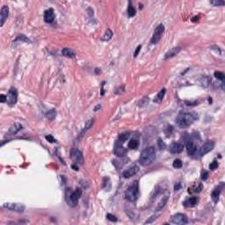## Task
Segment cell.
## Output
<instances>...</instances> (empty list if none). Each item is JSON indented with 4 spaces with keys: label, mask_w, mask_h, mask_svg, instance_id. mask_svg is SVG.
<instances>
[{
    "label": "cell",
    "mask_w": 225,
    "mask_h": 225,
    "mask_svg": "<svg viewBox=\"0 0 225 225\" xmlns=\"http://www.w3.org/2000/svg\"><path fill=\"white\" fill-rule=\"evenodd\" d=\"M210 4L215 6H219V5H224L225 2L224 1H219V0H215V1H210Z\"/></svg>",
    "instance_id": "obj_33"
},
{
    "label": "cell",
    "mask_w": 225,
    "mask_h": 225,
    "mask_svg": "<svg viewBox=\"0 0 225 225\" xmlns=\"http://www.w3.org/2000/svg\"><path fill=\"white\" fill-rule=\"evenodd\" d=\"M217 167H218V163H217L216 160H214V161L210 164V165H209V169L212 170V171L217 169Z\"/></svg>",
    "instance_id": "obj_34"
},
{
    "label": "cell",
    "mask_w": 225,
    "mask_h": 225,
    "mask_svg": "<svg viewBox=\"0 0 225 225\" xmlns=\"http://www.w3.org/2000/svg\"><path fill=\"white\" fill-rule=\"evenodd\" d=\"M180 188H181V184L180 183H176V185L174 186V190L178 191Z\"/></svg>",
    "instance_id": "obj_42"
},
{
    "label": "cell",
    "mask_w": 225,
    "mask_h": 225,
    "mask_svg": "<svg viewBox=\"0 0 225 225\" xmlns=\"http://www.w3.org/2000/svg\"><path fill=\"white\" fill-rule=\"evenodd\" d=\"M9 15V8L8 6H3L1 9V12H0V27H3L5 20L7 19Z\"/></svg>",
    "instance_id": "obj_13"
},
{
    "label": "cell",
    "mask_w": 225,
    "mask_h": 225,
    "mask_svg": "<svg viewBox=\"0 0 225 225\" xmlns=\"http://www.w3.org/2000/svg\"><path fill=\"white\" fill-rule=\"evenodd\" d=\"M201 187H201V185H200V186H199V187H191V188H189L188 192H189V193H199V192L201 190Z\"/></svg>",
    "instance_id": "obj_32"
},
{
    "label": "cell",
    "mask_w": 225,
    "mask_h": 225,
    "mask_svg": "<svg viewBox=\"0 0 225 225\" xmlns=\"http://www.w3.org/2000/svg\"><path fill=\"white\" fill-rule=\"evenodd\" d=\"M155 159L156 150L153 147H149L143 150V152L141 153V156L139 157V163L143 166H148L150 164H152Z\"/></svg>",
    "instance_id": "obj_2"
},
{
    "label": "cell",
    "mask_w": 225,
    "mask_h": 225,
    "mask_svg": "<svg viewBox=\"0 0 225 225\" xmlns=\"http://www.w3.org/2000/svg\"><path fill=\"white\" fill-rule=\"evenodd\" d=\"M184 150V145L180 143H173L170 146V151L172 154H178L181 153Z\"/></svg>",
    "instance_id": "obj_14"
},
{
    "label": "cell",
    "mask_w": 225,
    "mask_h": 225,
    "mask_svg": "<svg viewBox=\"0 0 225 225\" xmlns=\"http://www.w3.org/2000/svg\"><path fill=\"white\" fill-rule=\"evenodd\" d=\"M138 145H139V142L136 139H133V140H130L128 144V147L131 150H136L138 148Z\"/></svg>",
    "instance_id": "obj_24"
},
{
    "label": "cell",
    "mask_w": 225,
    "mask_h": 225,
    "mask_svg": "<svg viewBox=\"0 0 225 225\" xmlns=\"http://www.w3.org/2000/svg\"><path fill=\"white\" fill-rule=\"evenodd\" d=\"M71 167H72V168H73V169H74L75 171H78V166H76L75 165H72Z\"/></svg>",
    "instance_id": "obj_43"
},
{
    "label": "cell",
    "mask_w": 225,
    "mask_h": 225,
    "mask_svg": "<svg viewBox=\"0 0 225 225\" xmlns=\"http://www.w3.org/2000/svg\"><path fill=\"white\" fill-rule=\"evenodd\" d=\"M3 207L9 210L15 211L18 213H22L26 209V207L23 204H20V203H10V202H8V203H5L3 205Z\"/></svg>",
    "instance_id": "obj_7"
},
{
    "label": "cell",
    "mask_w": 225,
    "mask_h": 225,
    "mask_svg": "<svg viewBox=\"0 0 225 225\" xmlns=\"http://www.w3.org/2000/svg\"><path fill=\"white\" fill-rule=\"evenodd\" d=\"M65 195H66V200L68 202V204L71 207H75L78 203V200L82 195V191L79 188L76 189L74 192H72L71 189H67Z\"/></svg>",
    "instance_id": "obj_3"
},
{
    "label": "cell",
    "mask_w": 225,
    "mask_h": 225,
    "mask_svg": "<svg viewBox=\"0 0 225 225\" xmlns=\"http://www.w3.org/2000/svg\"><path fill=\"white\" fill-rule=\"evenodd\" d=\"M56 116V112L55 109H51V110L48 111L47 114H46V117H47L49 120H50V121L55 120Z\"/></svg>",
    "instance_id": "obj_25"
},
{
    "label": "cell",
    "mask_w": 225,
    "mask_h": 225,
    "mask_svg": "<svg viewBox=\"0 0 225 225\" xmlns=\"http://www.w3.org/2000/svg\"><path fill=\"white\" fill-rule=\"evenodd\" d=\"M181 50V47H174L171 49L165 55V59H170L174 57L176 55H178Z\"/></svg>",
    "instance_id": "obj_16"
},
{
    "label": "cell",
    "mask_w": 225,
    "mask_h": 225,
    "mask_svg": "<svg viewBox=\"0 0 225 225\" xmlns=\"http://www.w3.org/2000/svg\"><path fill=\"white\" fill-rule=\"evenodd\" d=\"M157 144H158V147H159V149H161V150H164V149H165V147H166L165 143L161 139L157 140Z\"/></svg>",
    "instance_id": "obj_35"
},
{
    "label": "cell",
    "mask_w": 225,
    "mask_h": 225,
    "mask_svg": "<svg viewBox=\"0 0 225 225\" xmlns=\"http://www.w3.org/2000/svg\"><path fill=\"white\" fill-rule=\"evenodd\" d=\"M168 198H169V195L167 194V195H165V196H164V198L160 200V202L158 204H157V207L156 208V211H161L163 209H164V207L165 206V204L167 203V200H168Z\"/></svg>",
    "instance_id": "obj_22"
},
{
    "label": "cell",
    "mask_w": 225,
    "mask_h": 225,
    "mask_svg": "<svg viewBox=\"0 0 225 225\" xmlns=\"http://www.w3.org/2000/svg\"><path fill=\"white\" fill-rule=\"evenodd\" d=\"M208 178H209V172L207 171H204L203 172L201 173V179L205 181V180H207V179H208Z\"/></svg>",
    "instance_id": "obj_37"
},
{
    "label": "cell",
    "mask_w": 225,
    "mask_h": 225,
    "mask_svg": "<svg viewBox=\"0 0 225 225\" xmlns=\"http://www.w3.org/2000/svg\"><path fill=\"white\" fill-rule=\"evenodd\" d=\"M93 122H94V120L93 119H91V120H89L87 122H86V124H85V128H84V130H83V132H82V134H84V132H85L86 130H88L90 128H91L92 126H93Z\"/></svg>",
    "instance_id": "obj_29"
},
{
    "label": "cell",
    "mask_w": 225,
    "mask_h": 225,
    "mask_svg": "<svg viewBox=\"0 0 225 225\" xmlns=\"http://www.w3.org/2000/svg\"><path fill=\"white\" fill-rule=\"evenodd\" d=\"M164 32H165V27H164L163 24H160V25L157 26L156 27V29L154 31V34H153V36L151 38V40H150L151 44H156L157 42H158L160 40L161 37H162V34H164Z\"/></svg>",
    "instance_id": "obj_5"
},
{
    "label": "cell",
    "mask_w": 225,
    "mask_h": 225,
    "mask_svg": "<svg viewBox=\"0 0 225 225\" xmlns=\"http://www.w3.org/2000/svg\"><path fill=\"white\" fill-rule=\"evenodd\" d=\"M215 147V143L212 142V141H209L207 143H205L203 145H202L200 148V150H199V155L200 156H202L206 155L207 153H209V151H211Z\"/></svg>",
    "instance_id": "obj_10"
},
{
    "label": "cell",
    "mask_w": 225,
    "mask_h": 225,
    "mask_svg": "<svg viewBox=\"0 0 225 225\" xmlns=\"http://www.w3.org/2000/svg\"><path fill=\"white\" fill-rule=\"evenodd\" d=\"M198 118L199 116L195 112H181L176 118V123L179 128H184L192 125Z\"/></svg>",
    "instance_id": "obj_1"
},
{
    "label": "cell",
    "mask_w": 225,
    "mask_h": 225,
    "mask_svg": "<svg viewBox=\"0 0 225 225\" xmlns=\"http://www.w3.org/2000/svg\"><path fill=\"white\" fill-rule=\"evenodd\" d=\"M136 12H137L136 9H134V7L132 5L131 2H129L128 8V16L129 17H134V15H136Z\"/></svg>",
    "instance_id": "obj_26"
},
{
    "label": "cell",
    "mask_w": 225,
    "mask_h": 225,
    "mask_svg": "<svg viewBox=\"0 0 225 225\" xmlns=\"http://www.w3.org/2000/svg\"><path fill=\"white\" fill-rule=\"evenodd\" d=\"M141 49H142V46H141V45H139V46H138V47L137 48V49H136V52L134 53V57H137V55L139 54Z\"/></svg>",
    "instance_id": "obj_41"
},
{
    "label": "cell",
    "mask_w": 225,
    "mask_h": 225,
    "mask_svg": "<svg viewBox=\"0 0 225 225\" xmlns=\"http://www.w3.org/2000/svg\"><path fill=\"white\" fill-rule=\"evenodd\" d=\"M45 138H46V140H47L49 143H55V142H56L55 138H54L52 136H46V137H45Z\"/></svg>",
    "instance_id": "obj_38"
},
{
    "label": "cell",
    "mask_w": 225,
    "mask_h": 225,
    "mask_svg": "<svg viewBox=\"0 0 225 225\" xmlns=\"http://www.w3.org/2000/svg\"><path fill=\"white\" fill-rule=\"evenodd\" d=\"M171 222L175 224H186L188 222V219L186 215L178 213L171 216Z\"/></svg>",
    "instance_id": "obj_9"
},
{
    "label": "cell",
    "mask_w": 225,
    "mask_h": 225,
    "mask_svg": "<svg viewBox=\"0 0 225 225\" xmlns=\"http://www.w3.org/2000/svg\"><path fill=\"white\" fill-rule=\"evenodd\" d=\"M165 92H166V90L165 88L162 89L161 91L156 94V96L154 98V102L155 103H161L163 99H164V97H165Z\"/></svg>",
    "instance_id": "obj_21"
},
{
    "label": "cell",
    "mask_w": 225,
    "mask_h": 225,
    "mask_svg": "<svg viewBox=\"0 0 225 225\" xmlns=\"http://www.w3.org/2000/svg\"><path fill=\"white\" fill-rule=\"evenodd\" d=\"M56 18V15H55V12L53 9H48L44 12V21L46 22V23H52V22L54 21Z\"/></svg>",
    "instance_id": "obj_12"
},
{
    "label": "cell",
    "mask_w": 225,
    "mask_h": 225,
    "mask_svg": "<svg viewBox=\"0 0 225 225\" xmlns=\"http://www.w3.org/2000/svg\"><path fill=\"white\" fill-rule=\"evenodd\" d=\"M126 199L129 201H136L138 199L139 196V187H138V182L134 181L131 186H129V187L128 188V190L126 191L125 193Z\"/></svg>",
    "instance_id": "obj_4"
},
{
    "label": "cell",
    "mask_w": 225,
    "mask_h": 225,
    "mask_svg": "<svg viewBox=\"0 0 225 225\" xmlns=\"http://www.w3.org/2000/svg\"><path fill=\"white\" fill-rule=\"evenodd\" d=\"M172 165H173L174 168H176V169H179V168H181V167H182L183 164H182V161H181L180 159L177 158V159H175V160L173 161Z\"/></svg>",
    "instance_id": "obj_28"
},
{
    "label": "cell",
    "mask_w": 225,
    "mask_h": 225,
    "mask_svg": "<svg viewBox=\"0 0 225 225\" xmlns=\"http://www.w3.org/2000/svg\"><path fill=\"white\" fill-rule=\"evenodd\" d=\"M112 37H113V32H112L110 29H107V30L106 31L104 36H103V40H106H106H109L112 39Z\"/></svg>",
    "instance_id": "obj_27"
},
{
    "label": "cell",
    "mask_w": 225,
    "mask_h": 225,
    "mask_svg": "<svg viewBox=\"0 0 225 225\" xmlns=\"http://www.w3.org/2000/svg\"><path fill=\"white\" fill-rule=\"evenodd\" d=\"M22 125L20 123H14L9 129L8 131V134H17L20 129H22Z\"/></svg>",
    "instance_id": "obj_20"
},
{
    "label": "cell",
    "mask_w": 225,
    "mask_h": 225,
    "mask_svg": "<svg viewBox=\"0 0 225 225\" xmlns=\"http://www.w3.org/2000/svg\"><path fill=\"white\" fill-rule=\"evenodd\" d=\"M106 218H107L109 221H111V222H117V220H118L116 216L113 215H111V214H107Z\"/></svg>",
    "instance_id": "obj_36"
},
{
    "label": "cell",
    "mask_w": 225,
    "mask_h": 225,
    "mask_svg": "<svg viewBox=\"0 0 225 225\" xmlns=\"http://www.w3.org/2000/svg\"><path fill=\"white\" fill-rule=\"evenodd\" d=\"M156 217H157V215H152V216L150 217V219H149V220H147V221L145 222V224H147V223H151L153 221H155V220L156 219Z\"/></svg>",
    "instance_id": "obj_40"
},
{
    "label": "cell",
    "mask_w": 225,
    "mask_h": 225,
    "mask_svg": "<svg viewBox=\"0 0 225 225\" xmlns=\"http://www.w3.org/2000/svg\"><path fill=\"white\" fill-rule=\"evenodd\" d=\"M187 153H188L189 156H193L196 153L197 147H196V145L193 142L189 141L187 143Z\"/></svg>",
    "instance_id": "obj_19"
},
{
    "label": "cell",
    "mask_w": 225,
    "mask_h": 225,
    "mask_svg": "<svg viewBox=\"0 0 225 225\" xmlns=\"http://www.w3.org/2000/svg\"><path fill=\"white\" fill-rule=\"evenodd\" d=\"M71 158L76 165H82L84 164V156L83 153L78 150H72L71 151Z\"/></svg>",
    "instance_id": "obj_6"
},
{
    "label": "cell",
    "mask_w": 225,
    "mask_h": 225,
    "mask_svg": "<svg viewBox=\"0 0 225 225\" xmlns=\"http://www.w3.org/2000/svg\"><path fill=\"white\" fill-rule=\"evenodd\" d=\"M7 100V96L5 94H1L0 95V102L1 103H5Z\"/></svg>",
    "instance_id": "obj_39"
},
{
    "label": "cell",
    "mask_w": 225,
    "mask_h": 225,
    "mask_svg": "<svg viewBox=\"0 0 225 225\" xmlns=\"http://www.w3.org/2000/svg\"><path fill=\"white\" fill-rule=\"evenodd\" d=\"M62 54L66 56V57H70V58H73L75 57V53L72 49H68V48H65L62 50Z\"/></svg>",
    "instance_id": "obj_23"
},
{
    "label": "cell",
    "mask_w": 225,
    "mask_h": 225,
    "mask_svg": "<svg viewBox=\"0 0 225 225\" xmlns=\"http://www.w3.org/2000/svg\"><path fill=\"white\" fill-rule=\"evenodd\" d=\"M198 201H199V200L197 197H191L183 202V205L187 208H192V207H194L198 203Z\"/></svg>",
    "instance_id": "obj_18"
},
{
    "label": "cell",
    "mask_w": 225,
    "mask_h": 225,
    "mask_svg": "<svg viewBox=\"0 0 225 225\" xmlns=\"http://www.w3.org/2000/svg\"><path fill=\"white\" fill-rule=\"evenodd\" d=\"M215 77L217 79H219V80H221V81H222V82H223L224 78H225L224 74H223L222 72H220V71H215Z\"/></svg>",
    "instance_id": "obj_31"
},
{
    "label": "cell",
    "mask_w": 225,
    "mask_h": 225,
    "mask_svg": "<svg viewBox=\"0 0 225 225\" xmlns=\"http://www.w3.org/2000/svg\"><path fill=\"white\" fill-rule=\"evenodd\" d=\"M129 136H130L129 133H123V134H121L120 136H119V140L124 142V141H126V140L129 137Z\"/></svg>",
    "instance_id": "obj_30"
},
{
    "label": "cell",
    "mask_w": 225,
    "mask_h": 225,
    "mask_svg": "<svg viewBox=\"0 0 225 225\" xmlns=\"http://www.w3.org/2000/svg\"><path fill=\"white\" fill-rule=\"evenodd\" d=\"M138 171H139V166H137V165H134L130 166L129 168H128L126 171H124L122 175L124 178H130L134 175H136Z\"/></svg>",
    "instance_id": "obj_11"
},
{
    "label": "cell",
    "mask_w": 225,
    "mask_h": 225,
    "mask_svg": "<svg viewBox=\"0 0 225 225\" xmlns=\"http://www.w3.org/2000/svg\"><path fill=\"white\" fill-rule=\"evenodd\" d=\"M123 142L122 141H121V143H120V141L115 144V154L116 155V156H124L126 153H127V150L122 147V145H121V143H122Z\"/></svg>",
    "instance_id": "obj_15"
},
{
    "label": "cell",
    "mask_w": 225,
    "mask_h": 225,
    "mask_svg": "<svg viewBox=\"0 0 225 225\" xmlns=\"http://www.w3.org/2000/svg\"><path fill=\"white\" fill-rule=\"evenodd\" d=\"M222 187H223V185L222 184L221 186L215 187V188L213 190L212 193H211V198H212V200H214L215 203H216V202L218 201V200H219V196H220V193H221V192H222Z\"/></svg>",
    "instance_id": "obj_17"
},
{
    "label": "cell",
    "mask_w": 225,
    "mask_h": 225,
    "mask_svg": "<svg viewBox=\"0 0 225 225\" xmlns=\"http://www.w3.org/2000/svg\"><path fill=\"white\" fill-rule=\"evenodd\" d=\"M18 99V92L15 88H11L8 92V95H7V104L9 106H13L14 104H16Z\"/></svg>",
    "instance_id": "obj_8"
}]
</instances>
